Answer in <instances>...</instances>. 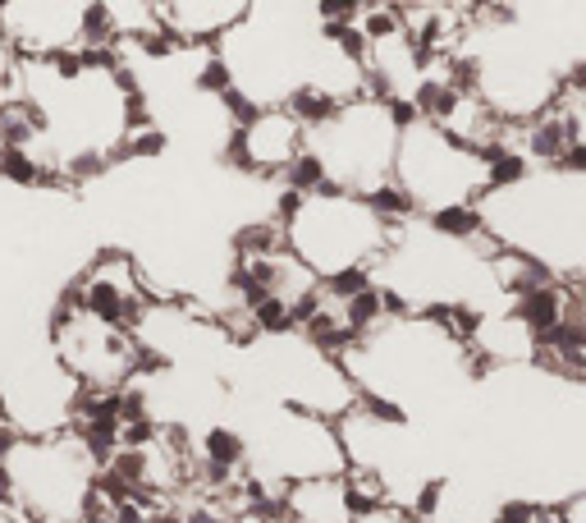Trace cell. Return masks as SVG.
Listing matches in <instances>:
<instances>
[{
    "mask_svg": "<svg viewBox=\"0 0 586 523\" xmlns=\"http://www.w3.org/2000/svg\"><path fill=\"white\" fill-rule=\"evenodd\" d=\"M395 184L408 194L417 216L481 203L490 194V152L454 138L436 120L408 116L395 152Z\"/></svg>",
    "mask_w": 586,
    "mask_h": 523,
    "instance_id": "obj_4",
    "label": "cell"
},
{
    "mask_svg": "<svg viewBox=\"0 0 586 523\" xmlns=\"http://www.w3.org/2000/svg\"><path fill=\"white\" fill-rule=\"evenodd\" d=\"M280 226H285L289 253L321 285L348 272H371L399 230L371 207V198L348 194V189H317V194L285 189Z\"/></svg>",
    "mask_w": 586,
    "mask_h": 523,
    "instance_id": "obj_1",
    "label": "cell"
},
{
    "mask_svg": "<svg viewBox=\"0 0 586 523\" xmlns=\"http://www.w3.org/2000/svg\"><path fill=\"white\" fill-rule=\"evenodd\" d=\"M408 116V106L362 92L354 101H339L326 120L307 129V152L321 161L330 189L367 198L385 184H395V152Z\"/></svg>",
    "mask_w": 586,
    "mask_h": 523,
    "instance_id": "obj_3",
    "label": "cell"
},
{
    "mask_svg": "<svg viewBox=\"0 0 586 523\" xmlns=\"http://www.w3.org/2000/svg\"><path fill=\"white\" fill-rule=\"evenodd\" d=\"M307 152V125L294 106H257L229 134L225 161L252 179H285V170Z\"/></svg>",
    "mask_w": 586,
    "mask_h": 523,
    "instance_id": "obj_6",
    "label": "cell"
},
{
    "mask_svg": "<svg viewBox=\"0 0 586 523\" xmlns=\"http://www.w3.org/2000/svg\"><path fill=\"white\" fill-rule=\"evenodd\" d=\"M101 482V455L83 432L10 436L0 451V496L37 523H83Z\"/></svg>",
    "mask_w": 586,
    "mask_h": 523,
    "instance_id": "obj_2",
    "label": "cell"
},
{
    "mask_svg": "<svg viewBox=\"0 0 586 523\" xmlns=\"http://www.w3.org/2000/svg\"><path fill=\"white\" fill-rule=\"evenodd\" d=\"M252 10H257V0H156V19H161L183 47H216L220 37H229Z\"/></svg>",
    "mask_w": 586,
    "mask_h": 523,
    "instance_id": "obj_7",
    "label": "cell"
},
{
    "mask_svg": "<svg viewBox=\"0 0 586 523\" xmlns=\"http://www.w3.org/2000/svg\"><path fill=\"white\" fill-rule=\"evenodd\" d=\"M151 523H198V519H179V514H156Z\"/></svg>",
    "mask_w": 586,
    "mask_h": 523,
    "instance_id": "obj_10",
    "label": "cell"
},
{
    "mask_svg": "<svg viewBox=\"0 0 586 523\" xmlns=\"http://www.w3.org/2000/svg\"><path fill=\"white\" fill-rule=\"evenodd\" d=\"M47 345L83 391H125L151 367L133 326L92 313L73 294H60V304L51 308Z\"/></svg>",
    "mask_w": 586,
    "mask_h": 523,
    "instance_id": "obj_5",
    "label": "cell"
},
{
    "mask_svg": "<svg viewBox=\"0 0 586 523\" xmlns=\"http://www.w3.org/2000/svg\"><path fill=\"white\" fill-rule=\"evenodd\" d=\"M358 505L348 492V477H307L285 487V519L289 523H354Z\"/></svg>",
    "mask_w": 586,
    "mask_h": 523,
    "instance_id": "obj_8",
    "label": "cell"
},
{
    "mask_svg": "<svg viewBox=\"0 0 586 523\" xmlns=\"http://www.w3.org/2000/svg\"><path fill=\"white\" fill-rule=\"evenodd\" d=\"M0 523H37V519H32V514H23L19 505H10L6 496H0Z\"/></svg>",
    "mask_w": 586,
    "mask_h": 523,
    "instance_id": "obj_9",
    "label": "cell"
}]
</instances>
